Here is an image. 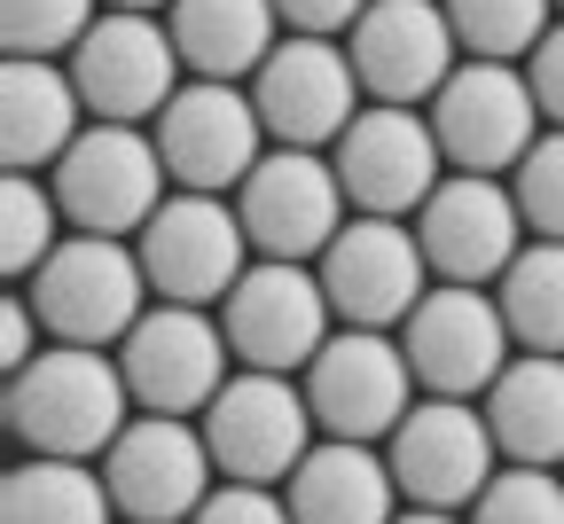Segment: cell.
Segmentation results:
<instances>
[{"instance_id":"obj_7","label":"cell","mask_w":564,"mask_h":524,"mask_svg":"<svg viewBox=\"0 0 564 524\" xmlns=\"http://www.w3.org/2000/svg\"><path fill=\"white\" fill-rule=\"evenodd\" d=\"M95 470L118 501V524H188L220 485L204 423H188V415H133Z\"/></svg>"},{"instance_id":"obj_14","label":"cell","mask_w":564,"mask_h":524,"mask_svg":"<svg viewBox=\"0 0 564 524\" xmlns=\"http://www.w3.org/2000/svg\"><path fill=\"white\" fill-rule=\"evenodd\" d=\"M63 70H70V87H79L95 125H141L188 87L165 17H126V9H102V24L70 47Z\"/></svg>"},{"instance_id":"obj_17","label":"cell","mask_w":564,"mask_h":524,"mask_svg":"<svg viewBox=\"0 0 564 524\" xmlns=\"http://www.w3.org/2000/svg\"><path fill=\"white\" fill-rule=\"evenodd\" d=\"M228 337L204 306H150L133 321V337L118 345V368H126V392H133V415H204L212 400L228 392Z\"/></svg>"},{"instance_id":"obj_2","label":"cell","mask_w":564,"mask_h":524,"mask_svg":"<svg viewBox=\"0 0 564 524\" xmlns=\"http://www.w3.org/2000/svg\"><path fill=\"white\" fill-rule=\"evenodd\" d=\"M150 274L141 251L118 236H63L55 259L32 274V314L47 329V345H87V352H118L133 337V321L150 314Z\"/></svg>"},{"instance_id":"obj_18","label":"cell","mask_w":564,"mask_h":524,"mask_svg":"<svg viewBox=\"0 0 564 524\" xmlns=\"http://www.w3.org/2000/svg\"><path fill=\"white\" fill-rule=\"evenodd\" d=\"M408 228H415L423 259H432V282H463V290H494L533 243L510 181H486V173H447Z\"/></svg>"},{"instance_id":"obj_31","label":"cell","mask_w":564,"mask_h":524,"mask_svg":"<svg viewBox=\"0 0 564 524\" xmlns=\"http://www.w3.org/2000/svg\"><path fill=\"white\" fill-rule=\"evenodd\" d=\"M510 196L525 211V236L533 243H564V133L556 125L525 149V165L510 173Z\"/></svg>"},{"instance_id":"obj_19","label":"cell","mask_w":564,"mask_h":524,"mask_svg":"<svg viewBox=\"0 0 564 524\" xmlns=\"http://www.w3.org/2000/svg\"><path fill=\"white\" fill-rule=\"evenodd\" d=\"M361 70V95L384 110H432V95L463 70V40L440 0H369V17L345 32Z\"/></svg>"},{"instance_id":"obj_32","label":"cell","mask_w":564,"mask_h":524,"mask_svg":"<svg viewBox=\"0 0 564 524\" xmlns=\"http://www.w3.org/2000/svg\"><path fill=\"white\" fill-rule=\"evenodd\" d=\"M188 524H291V501H282L274 485H212V501L188 516Z\"/></svg>"},{"instance_id":"obj_37","label":"cell","mask_w":564,"mask_h":524,"mask_svg":"<svg viewBox=\"0 0 564 524\" xmlns=\"http://www.w3.org/2000/svg\"><path fill=\"white\" fill-rule=\"evenodd\" d=\"M556 17H564V0H556Z\"/></svg>"},{"instance_id":"obj_12","label":"cell","mask_w":564,"mask_h":524,"mask_svg":"<svg viewBox=\"0 0 564 524\" xmlns=\"http://www.w3.org/2000/svg\"><path fill=\"white\" fill-rule=\"evenodd\" d=\"M251 102L274 149H337L345 125L369 110L345 40H306V32H282V47L251 70Z\"/></svg>"},{"instance_id":"obj_10","label":"cell","mask_w":564,"mask_h":524,"mask_svg":"<svg viewBox=\"0 0 564 524\" xmlns=\"http://www.w3.org/2000/svg\"><path fill=\"white\" fill-rule=\"evenodd\" d=\"M400 352L415 368L423 400H486L494 376L518 360V337L494 306V290H463V282H432V297L408 314Z\"/></svg>"},{"instance_id":"obj_29","label":"cell","mask_w":564,"mask_h":524,"mask_svg":"<svg viewBox=\"0 0 564 524\" xmlns=\"http://www.w3.org/2000/svg\"><path fill=\"white\" fill-rule=\"evenodd\" d=\"M95 24H102L95 0H0V40H9V55L70 63V47H79Z\"/></svg>"},{"instance_id":"obj_23","label":"cell","mask_w":564,"mask_h":524,"mask_svg":"<svg viewBox=\"0 0 564 524\" xmlns=\"http://www.w3.org/2000/svg\"><path fill=\"white\" fill-rule=\"evenodd\" d=\"M165 32L181 47L188 79H220V87H251V70L282 47V9L274 0H173Z\"/></svg>"},{"instance_id":"obj_11","label":"cell","mask_w":564,"mask_h":524,"mask_svg":"<svg viewBox=\"0 0 564 524\" xmlns=\"http://www.w3.org/2000/svg\"><path fill=\"white\" fill-rule=\"evenodd\" d=\"M220 337H228V352L243 368H259V376H306L314 352L337 337L322 274L314 266H282V259H251V274L220 306Z\"/></svg>"},{"instance_id":"obj_3","label":"cell","mask_w":564,"mask_h":524,"mask_svg":"<svg viewBox=\"0 0 564 524\" xmlns=\"http://www.w3.org/2000/svg\"><path fill=\"white\" fill-rule=\"evenodd\" d=\"M165 181L173 173L158 157V133H141V125H87L70 141V157L47 173V188L63 204V228L70 236H118V243H133L158 219Z\"/></svg>"},{"instance_id":"obj_28","label":"cell","mask_w":564,"mask_h":524,"mask_svg":"<svg viewBox=\"0 0 564 524\" xmlns=\"http://www.w3.org/2000/svg\"><path fill=\"white\" fill-rule=\"evenodd\" d=\"M63 236H70V228H63L55 188H47V181H32V173H9V188H0V266H9V282H17V290L55 259V243H63Z\"/></svg>"},{"instance_id":"obj_24","label":"cell","mask_w":564,"mask_h":524,"mask_svg":"<svg viewBox=\"0 0 564 524\" xmlns=\"http://www.w3.org/2000/svg\"><path fill=\"white\" fill-rule=\"evenodd\" d=\"M478 415L502 446V462L564 470V352H518L478 400Z\"/></svg>"},{"instance_id":"obj_36","label":"cell","mask_w":564,"mask_h":524,"mask_svg":"<svg viewBox=\"0 0 564 524\" xmlns=\"http://www.w3.org/2000/svg\"><path fill=\"white\" fill-rule=\"evenodd\" d=\"M110 9H126V17H158V9H173V0H110Z\"/></svg>"},{"instance_id":"obj_30","label":"cell","mask_w":564,"mask_h":524,"mask_svg":"<svg viewBox=\"0 0 564 524\" xmlns=\"http://www.w3.org/2000/svg\"><path fill=\"white\" fill-rule=\"evenodd\" d=\"M470 524H564V470L502 462L494 485L470 501Z\"/></svg>"},{"instance_id":"obj_5","label":"cell","mask_w":564,"mask_h":524,"mask_svg":"<svg viewBox=\"0 0 564 524\" xmlns=\"http://www.w3.org/2000/svg\"><path fill=\"white\" fill-rule=\"evenodd\" d=\"M204 446L212 462H220L228 485H291V470L314 455V407H306V384L299 376H259V368H243V376H228V392L212 400L204 415Z\"/></svg>"},{"instance_id":"obj_26","label":"cell","mask_w":564,"mask_h":524,"mask_svg":"<svg viewBox=\"0 0 564 524\" xmlns=\"http://www.w3.org/2000/svg\"><path fill=\"white\" fill-rule=\"evenodd\" d=\"M518 352H564V243H525L518 266L494 282Z\"/></svg>"},{"instance_id":"obj_33","label":"cell","mask_w":564,"mask_h":524,"mask_svg":"<svg viewBox=\"0 0 564 524\" xmlns=\"http://www.w3.org/2000/svg\"><path fill=\"white\" fill-rule=\"evenodd\" d=\"M525 87H533V102H541V118L564 133V17L541 32V47L525 55Z\"/></svg>"},{"instance_id":"obj_16","label":"cell","mask_w":564,"mask_h":524,"mask_svg":"<svg viewBox=\"0 0 564 524\" xmlns=\"http://www.w3.org/2000/svg\"><path fill=\"white\" fill-rule=\"evenodd\" d=\"M384 462H392L408 509H447L455 516L494 485L502 446H494L478 400H415L400 415V430L384 438Z\"/></svg>"},{"instance_id":"obj_22","label":"cell","mask_w":564,"mask_h":524,"mask_svg":"<svg viewBox=\"0 0 564 524\" xmlns=\"http://www.w3.org/2000/svg\"><path fill=\"white\" fill-rule=\"evenodd\" d=\"M291 524H392L400 516V478L384 462V446L352 438H314V455L282 485Z\"/></svg>"},{"instance_id":"obj_25","label":"cell","mask_w":564,"mask_h":524,"mask_svg":"<svg viewBox=\"0 0 564 524\" xmlns=\"http://www.w3.org/2000/svg\"><path fill=\"white\" fill-rule=\"evenodd\" d=\"M0 524H118V501L95 462L32 455L0 478Z\"/></svg>"},{"instance_id":"obj_6","label":"cell","mask_w":564,"mask_h":524,"mask_svg":"<svg viewBox=\"0 0 564 524\" xmlns=\"http://www.w3.org/2000/svg\"><path fill=\"white\" fill-rule=\"evenodd\" d=\"M322 290H329V314L337 329H408V314L432 297V259H423L408 219H369L352 211L337 243L314 259Z\"/></svg>"},{"instance_id":"obj_15","label":"cell","mask_w":564,"mask_h":524,"mask_svg":"<svg viewBox=\"0 0 564 524\" xmlns=\"http://www.w3.org/2000/svg\"><path fill=\"white\" fill-rule=\"evenodd\" d=\"M299 384H306L314 430L322 438H352V446L392 438L400 415L415 407V368H408L400 337H384V329H337Z\"/></svg>"},{"instance_id":"obj_9","label":"cell","mask_w":564,"mask_h":524,"mask_svg":"<svg viewBox=\"0 0 564 524\" xmlns=\"http://www.w3.org/2000/svg\"><path fill=\"white\" fill-rule=\"evenodd\" d=\"M228 204H236V219H243L251 251H259V259H282V266H314V259L337 243V228L352 219L329 149H267L259 173H251Z\"/></svg>"},{"instance_id":"obj_8","label":"cell","mask_w":564,"mask_h":524,"mask_svg":"<svg viewBox=\"0 0 564 524\" xmlns=\"http://www.w3.org/2000/svg\"><path fill=\"white\" fill-rule=\"evenodd\" d=\"M432 133H440V157L447 173H486V181H510L525 165V149L541 141V102L525 87V63H470L432 95Z\"/></svg>"},{"instance_id":"obj_34","label":"cell","mask_w":564,"mask_h":524,"mask_svg":"<svg viewBox=\"0 0 564 524\" xmlns=\"http://www.w3.org/2000/svg\"><path fill=\"white\" fill-rule=\"evenodd\" d=\"M282 32H306V40H345L352 24L369 17V0H274Z\"/></svg>"},{"instance_id":"obj_13","label":"cell","mask_w":564,"mask_h":524,"mask_svg":"<svg viewBox=\"0 0 564 524\" xmlns=\"http://www.w3.org/2000/svg\"><path fill=\"white\" fill-rule=\"evenodd\" d=\"M267 125L251 87H220V79H188L165 110H158V157L173 173V188L188 196H236L259 157H267Z\"/></svg>"},{"instance_id":"obj_4","label":"cell","mask_w":564,"mask_h":524,"mask_svg":"<svg viewBox=\"0 0 564 524\" xmlns=\"http://www.w3.org/2000/svg\"><path fill=\"white\" fill-rule=\"evenodd\" d=\"M141 251V274H150L158 306H228V290L251 274V236L228 196H188L173 188L158 204V219L133 236Z\"/></svg>"},{"instance_id":"obj_20","label":"cell","mask_w":564,"mask_h":524,"mask_svg":"<svg viewBox=\"0 0 564 524\" xmlns=\"http://www.w3.org/2000/svg\"><path fill=\"white\" fill-rule=\"evenodd\" d=\"M329 165L345 181V204L369 211V219H415L423 204H432V188L447 181L432 118L423 110H384V102H369L345 125V141L329 149Z\"/></svg>"},{"instance_id":"obj_21","label":"cell","mask_w":564,"mask_h":524,"mask_svg":"<svg viewBox=\"0 0 564 524\" xmlns=\"http://www.w3.org/2000/svg\"><path fill=\"white\" fill-rule=\"evenodd\" d=\"M87 125L95 118L63 63L9 55V70H0V157H9V173H55Z\"/></svg>"},{"instance_id":"obj_35","label":"cell","mask_w":564,"mask_h":524,"mask_svg":"<svg viewBox=\"0 0 564 524\" xmlns=\"http://www.w3.org/2000/svg\"><path fill=\"white\" fill-rule=\"evenodd\" d=\"M392 524H463V516H447V509H400Z\"/></svg>"},{"instance_id":"obj_1","label":"cell","mask_w":564,"mask_h":524,"mask_svg":"<svg viewBox=\"0 0 564 524\" xmlns=\"http://www.w3.org/2000/svg\"><path fill=\"white\" fill-rule=\"evenodd\" d=\"M133 423V392L118 352L87 345H40L9 376V430L24 438V455L55 462H102L110 438Z\"/></svg>"},{"instance_id":"obj_27","label":"cell","mask_w":564,"mask_h":524,"mask_svg":"<svg viewBox=\"0 0 564 524\" xmlns=\"http://www.w3.org/2000/svg\"><path fill=\"white\" fill-rule=\"evenodd\" d=\"M470 63H525L556 24V0H440Z\"/></svg>"}]
</instances>
